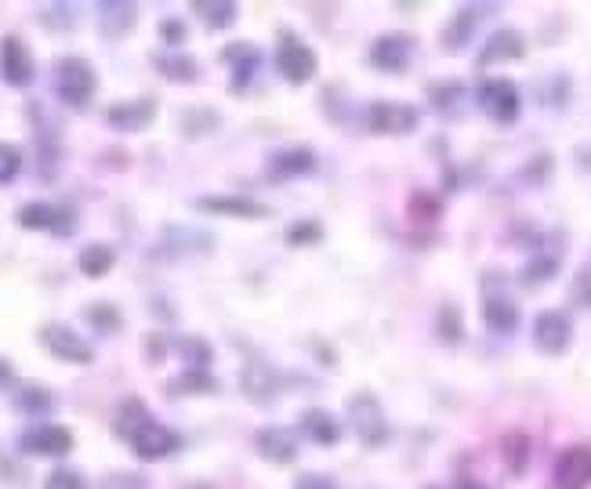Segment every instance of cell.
Listing matches in <instances>:
<instances>
[{
	"mask_svg": "<svg viewBox=\"0 0 591 489\" xmlns=\"http://www.w3.org/2000/svg\"><path fill=\"white\" fill-rule=\"evenodd\" d=\"M153 116H156L153 98H135V102H121L105 109V120H110V127L116 130H146Z\"/></svg>",
	"mask_w": 591,
	"mask_h": 489,
	"instance_id": "obj_15",
	"label": "cell"
},
{
	"mask_svg": "<svg viewBox=\"0 0 591 489\" xmlns=\"http://www.w3.org/2000/svg\"><path fill=\"white\" fill-rule=\"evenodd\" d=\"M476 98H479V109L493 120V124H512V120L519 116V105H523L519 87H515L512 80H504V76H490V80H482Z\"/></svg>",
	"mask_w": 591,
	"mask_h": 489,
	"instance_id": "obj_5",
	"label": "cell"
},
{
	"mask_svg": "<svg viewBox=\"0 0 591 489\" xmlns=\"http://www.w3.org/2000/svg\"><path fill=\"white\" fill-rule=\"evenodd\" d=\"M45 489H88L80 472H73V467H55L48 478H45Z\"/></svg>",
	"mask_w": 591,
	"mask_h": 489,
	"instance_id": "obj_28",
	"label": "cell"
},
{
	"mask_svg": "<svg viewBox=\"0 0 591 489\" xmlns=\"http://www.w3.org/2000/svg\"><path fill=\"white\" fill-rule=\"evenodd\" d=\"M471 11H476V8H461V15H457L454 22H450V29H447V48H450V51L465 48V37L471 33V18H476Z\"/></svg>",
	"mask_w": 591,
	"mask_h": 489,
	"instance_id": "obj_27",
	"label": "cell"
},
{
	"mask_svg": "<svg viewBox=\"0 0 591 489\" xmlns=\"http://www.w3.org/2000/svg\"><path fill=\"white\" fill-rule=\"evenodd\" d=\"M302 431H305L316 446H335V442H338V435H341L338 421L330 417L327 410H305V413H302Z\"/></svg>",
	"mask_w": 591,
	"mask_h": 489,
	"instance_id": "obj_21",
	"label": "cell"
},
{
	"mask_svg": "<svg viewBox=\"0 0 591 489\" xmlns=\"http://www.w3.org/2000/svg\"><path fill=\"white\" fill-rule=\"evenodd\" d=\"M367 127L374 135H411L417 127V109L403 102H374L367 109Z\"/></svg>",
	"mask_w": 591,
	"mask_h": 489,
	"instance_id": "obj_10",
	"label": "cell"
},
{
	"mask_svg": "<svg viewBox=\"0 0 591 489\" xmlns=\"http://www.w3.org/2000/svg\"><path fill=\"white\" fill-rule=\"evenodd\" d=\"M116 431L131 442L138 461H164V456H171L181 446L178 431H171L167 424L149 417L142 402H127L121 410V421H116Z\"/></svg>",
	"mask_w": 591,
	"mask_h": 489,
	"instance_id": "obj_1",
	"label": "cell"
},
{
	"mask_svg": "<svg viewBox=\"0 0 591 489\" xmlns=\"http://www.w3.org/2000/svg\"><path fill=\"white\" fill-rule=\"evenodd\" d=\"M40 22H45V26L70 29L73 22H77V15H73V8H70V4H51V8L40 11Z\"/></svg>",
	"mask_w": 591,
	"mask_h": 489,
	"instance_id": "obj_31",
	"label": "cell"
},
{
	"mask_svg": "<svg viewBox=\"0 0 591 489\" xmlns=\"http://www.w3.org/2000/svg\"><path fill=\"white\" fill-rule=\"evenodd\" d=\"M558 489H588L591 486V446H569L555 464Z\"/></svg>",
	"mask_w": 591,
	"mask_h": 489,
	"instance_id": "obj_13",
	"label": "cell"
},
{
	"mask_svg": "<svg viewBox=\"0 0 591 489\" xmlns=\"http://www.w3.org/2000/svg\"><path fill=\"white\" fill-rule=\"evenodd\" d=\"M370 65L381 73H403L414 59V40L406 33H385L370 43Z\"/></svg>",
	"mask_w": 591,
	"mask_h": 489,
	"instance_id": "obj_9",
	"label": "cell"
},
{
	"mask_svg": "<svg viewBox=\"0 0 591 489\" xmlns=\"http://www.w3.org/2000/svg\"><path fill=\"white\" fill-rule=\"evenodd\" d=\"M316 65H319V59H316V51L309 48L305 40H298L294 33H284L279 37V43H276V70H279V76H284L287 84H309L316 76Z\"/></svg>",
	"mask_w": 591,
	"mask_h": 489,
	"instance_id": "obj_3",
	"label": "cell"
},
{
	"mask_svg": "<svg viewBox=\"0 0 591 489\" xmlns=\"http://www.w3.org/2000/svg\"><path fill=\"white\" fill-rule=\"evenodd\" d=\"M349 421L352 428H356V435L367 446H381L389 442V421H385V410L378 396H370V391H360V396L349 399Z\"/></svg>",
	"mask_w": 591,
	"mask_h": 489,
	"instance_id": "obj_4",
	"label": "cell"
},
{
	"mask_svg": "<svg viewBox=\"0 0 591 489\" xmlns=\"http://www.w3.org/2000/svg\"><path fill=\"white\" fill-rule=\"evenodd\" d=\"M171 388H175V396H208V391L218 388V380H214L208 369L197 366V369H189V374H181Z\"/></svg>",
	"mask_w": 591,
	"mask_h": 489,
	"instance_id": "obj_25",
	"label": "cell"
},
{
	"mask_svg": "<svg viewBox=\"0 0 591 489\" xmlns=\"http://www.w3.org/2000/svg\"><path fill=\"white\" fill-rule=\"evenodd\" d=\"M15 380V369H12V363L8 359H0V388H8Z\"/></svg>",
	"mask_w": 591,
	"mask_h": 489,
	"instance_id": "obj_35",
	"label": "cell"
},
{
	"mask_svg": "<svg viewBox=\"0 0 591 489\" xmlns=\"http://www.w3.org/2000/svg\"><path fill=\"white\" fill-rule=\"evenodd\" d=\"M192 11H197V18L203 22L208 29H229L236 22V8L232 0H192L189 4Z\"/></svg>",
	"mask_w": 591,
	"mask_h": 489,
	"instance_id": "obj_20",
	"label": "cell"
},
{
	"mask_svg": "<svg viewBox=\"0 0 591 489\" xmlns=\"http://www.w3.org/2000/svg\"><path fill=\"white\" fill-rule=\"evenodd\" d=\"M319 236H324V228H319L316 222H294L287 228V239L294 247H309V243H319Z\"/></svg>",
	"mask_w": 591,
	"mask_h": 489,
	"instance_id": "obj_30",
	"label": "cell"
},
{
	"mask_svg": "<svg viewBox=\"0 0 591 489\" xmlns=\"http://www.w3.org/2000/svg\"><path fill=\"white\" fill-rule=\"evenodd\" d=\"M569 337H574V326H569V315L558 309H548L533 319V341L541 352L548 355H563L569 348Z\"/></svg>",
	"mask_w": 591,
	"mask_h": 489,
	"instance_id": "obj_11",
	"label": "cell"
},
{
	"mask_svg": "<svg viewBox=\"0 0 591 489\" xmlns=\"http://www.w3.org/2000/svg\"><path fill=\"white\" fill-rule=\"evenodd\" d=\"M95 11H99V29L110 40L124 37V33L138 22V4H127V0H102Z\"/></svg>",
	"mask_w": 591,
	"mask_h": 489,
	"instance_id": "obj_18",
	"label": "cell"
},
{
	"mask_svg": "<svg viewBox=\"0 0 591 489\" xmlns=\"http://www.w3.org/2000/svg\"><path fill=\"white\" fill-rule=\"evenodd\" d=\"M77 265L88 279H102V276H110L116 265V250L110 243H88L80 250Z\"/></svg>",
	"mask_w": 591,
	"mask_h": 489,
	"instance_id": "obj_19",
	"label": "cell"
},
{
	"mask_svg": "<svg viewBox=\"0 0 591 489\" xmlns=\"http://www.w3.org/2000/svg\"><path fill=\"white\" fill-rule=\"evenodd\" d=\"M55 95L73 109H84L95 98V87H99V76H95L91 62L80 59V54H66V59L55 62Z\"/></svg>",
	"mask_w": 591,
	"mask_h": 489,
	"instance_id": "obj_2",
	"label": "cell"
},
{
	"mask_svg": "<svg viewBox=\"0 0 591 489\" xmlns=\"http://www.w3.org/2000/svg\"><path fill=\"white\" fill-rule=\"evenodd\" d=\"M88 319L99 323V326H110V330H116V323H121V315H116L110 304H95V309H88Z\"/></svg>",
	"mask_w": 591,
	"mask_h": 489,
	"instance_id": "obj_33",
	"label": "cell"
},
{
	"mask_svg": "<svg viewBox=\"0 0 591 489\" xmlns=\"http://www.w3.org/2000/svg\"><path fill=\"white\" fill-rule=\"evenodd\" d=\"M0 76H4V84H12V87L34 84L37 65H34V54H29L23 37H4V40H0Z\"/></svg>",
	"mask_w": 591,
	"mask_h": 489,
	"instance_id": "obj_8",
	"label": "cell"
},
{
	"mask_svg": "<svg viewBox=\"0 0 591 489\" xmlns=\"http://www.w3.org/2000/svg\"><path fill=\"white\" fill-rule=\"evenodd\" d=\"M40 344H45L55 359H62V363L88 366L95 359V348L84 341L77 330H70V326H62V323H48L45 330H40Z\"/></svg>",
	"mask_w": 591,
	"mask_h": 489,
	"instance_id": "obj_6",
	"label": "cell"
},
{
	"mask_svg": "<svg viewBox=\"0 0 591 489\" xmlns=\"http://www.w3.org/2000/svg\"><path fill=\"white\" fill-rule=\"evenodd\" d=\"M316 171V152L313 149H284V152H273L268 160V178H302V174Z\"/></svg>",
	"mask_w": 591,
	"mask_h": 489,
	"instance_id": "obj_17",
	"label": "cell"
},
{
	"mask_svg": "<svg viewBox=\"0 0 591 489\" xmlns=\"http://www.w3.org/2000/svg\"><path fill=\"white\" fill-rule=\"evenodd\" d=\"M482 319H487L490 330L512 334L515 326H519V309H515L508 298H490L487 304H482Z\"/></svg>",
	"mask_w": 591,
	"mask_h": 489,
	"instance_id": "obj_23",
	"label": "cell"
},
{
	"mask_svg": "<svg viewBox=\"0 0 591 489\" xmlns=\"http://www.w3.org/2000/svg\"><path fill=\"white\" fill-rule=\"evenodd\" d=\"M555 261L552 258H537V261H530V265L523 268V283L526 287H537V283H548L555 276Z\"/></svg>",
	"mask_w": 591,
	"mask_h": 489,
	"instance_id": "obj_29",
	"label": "cell"
},
{
	"mask_svg": "<svg viewBox=\"0 0 591 489\" xmlns=\"http://www.w3.org/2000/svg\"><path fill=\"white\" fill-rule=\"evenodd\" d=\"M254 450L262 453L268 464H290L298 456V442L287 428H262L254 435Z\"/></svg>",
	"mask_w": 591,
	"mask_h": 489,
	"instance_id": "obj_16",
	"label": "cell"
},
{
	"mask_svg": "<svg viewBox=\"0 0 591 489\" xmlns=\"http://www.w3.org/2000/svg\"><path fill=\"white\" fill-rule=\"evenodd\" d=\"M197 206H200V211H208V214L243 217V222H262V217H268V206L251 200V196H200Z\"/></svg>",
	"mask_w": 591,
	"mask_h": 489,
	"instance_id": "obj_14",
	"label": "cell"
},
{
	"mask_svg": "<svg viewBox=\"0 0 591 489\" xmlns=\"http://www.w3.org/2000/svg\"><path fill=\"white\" fill-rule=\"evenodd\" d=\"M294 489H338V482L330 475H324V472H309V475L298 478Z\"/></svg>",
	"mask_w": 591,
	"mask_h": 489,
	"instance_id": "obj_32",
	"label": "cell"
},
{
	"mask_svg": "<svg viewBox=\"0 0 591 489\" xmlns=\"http://www.w3.org/2000/svg\"><path fill=\"white\" fill-rule=\"evenodd\" d=\"M18 446L29 456H66L73 450V431L62 428V424H37V428L23 431Z\"/></svg>",
	"mask_w": 591,
	"mask_h": 489,
	"instance_id": "obj_12",
	"label": "cell"
},
{
	"mask_svg": "<svg viewBox=\"0 0 591 489\" xmlns=\"http://www.w3.org/2000/svg\"><path fill=\"white\" fill-rule=\"evenodd\" d=\"M18 225L23 228H45V233H55V236H70L77 228V214L70 206H59V203H48V200H34L18 211Z\"/></svg>",
	"mask_w": 591,
	"mask_h": 489,
	"instance_id": "obj_7",
	"label": "cell"
},
{
	"mask_svg": "<svg viewBox=\"0 0 591 489\" xmlns=\"http://www.w3.org/2000/svg\"><path fill=\"white\" fill-rule=\"evenodd\" d=\"M160 37H164L171 48H178V43L186 40V26L175 22V18H167V22H160Z\"/></svg>",
	"mask_w": 591,
	"mask_h": 489,
	"instance_id": "obj_34",
	"label": "cell"
},
{
	"mask_svg": "<svg viewBox=\"0 0 591 489\" xmlns=\"http://www.w3.org/2000/svg\"><path fill=\"white\" fill-rule=\"evenodd\" d=\"M156 65L167 80H178V84L197 80V62L186 59V54H156Z\"/></svg>",
	"mask_w": 591,
	"mask_h": 489,
	"instance_id": "obj_24",
	"label": "cell"
},
{
	"mask_svg": "<svg viewBox=\"0 0 591 489\" xmlns=\"http://www.w3.org/2000/svg\"><path fill=\"white\" fill-rule=\"evenodd\" d=\"M18 171H23V149L12 141H0V185L15 181Z\"/></svg>",
	"mask_w": 591,
	"mask_h": 489,
	"instance_id": "obj_26",
	"label": "cell"
},
{
	"mask_svg": "<svg viewBox=\"0 0 591 489\" xmlns=\"http://www.w3.org/2000/svg\"><path fill=\"white\" fill-rule=\"evenodd\" d=\"M526 48H523V37L512 29H501L493 33V37L487 40V48H482L479 54V65H490V62H501V59H519Z\"/></svg>",
	"mask_w": 591,
	"mask_h": 489,
	"instance_id": "obj_22",
	"label": "cell"
}]
</instances>
